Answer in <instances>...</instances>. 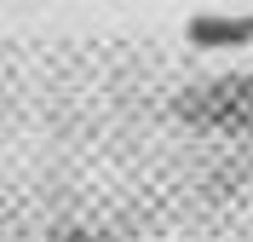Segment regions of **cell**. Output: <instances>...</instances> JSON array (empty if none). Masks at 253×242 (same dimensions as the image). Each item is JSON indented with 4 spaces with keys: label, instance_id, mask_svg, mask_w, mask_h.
Segmentation results:
<instances>
[{
    "label": "cell",
    "instance_id": "obj_1",
    "mask_svg": "<svg viewBox=\"0 0 253 242\" xmlns=\"http://www.w3.org/2000/svg\"><path fill=\"white\" fill-rule=\"evenodd\" d=\"M178 110L196 127H219V133H253V69L248 75H219L207 87H190L178 98Z\"/></svg>",
    "mask_w": 253,
    "mask_h": 242
},
{
    "label": "cell",
    "instance_id": "obj_2",
    "mask_svg": "<svg viewBox=\"0 0 253 242\" xmlns=\"http://www.w3.org/2000/svg\"><path fill=\"white\" fill-rule=\"evenodd\" d=\"M253 23H190V41H248Z\"/></svg>",
    "mask_w": 253,
    "mask_h": 242
},
{
    "label": "cell",
    "instance_id": "obj_3",
    "mask_svg": "<svg viewBox=\"0 0 253 242\" xmlns=\"http://www.w3.org/2000/svg\"><path fill=\"white\" fill-rule=\"evenodd\" d=\"M69 242H92V237H69Z\"/></svg>",
    "mask_w": 253,
    "mask_h": 242
}]
</instances>
